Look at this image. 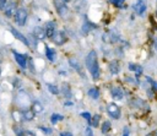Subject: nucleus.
<instances>
[{
    "label": "nucleus",
    "instance_id": "c03bdc74",
    "mask_svg": "<svg viewBox=\"0 0 157 136\" xmlns=\"http://www.w3.org/2000/svg\"><path fill=\"white\" fill-rule=\"evenodd\" d=\"M1 58H3V57H1V54H0V60H1Z\"/></svg>",
    "mask_w": 157,
    "mask_h": 136
},
{
    "label": "nucleus",
    "instance_id": "58836bf2",
    "mask_svg": "<svg viewBox=\"0 0 157 136\" xmlns=\"http://www.w3.org/2000/svg\"><path fill=\"white\" fill-rule=\"evenodd\" d=\"M60 136H74L71 131H61L60 132Z\"/></svg>",
    "mask_w": 157,
    "mask_h": 136
},
{
    "label": "nucleus",
    "instance_id": "f3484780",
    "mask_svg": "<svg viewBox=\"0 0 157 136\" xmlns=\"http://www.w3.org/2000/svg\"><path fill=\"white\" fill-rule=\"evenodd\" d=\"M45 57L50 63H54L57 60V50L50 47H45Z\"/></svg>",
    "mask_w": 157,
    "mask_h": 136
},
{
    "label": "nucleus",
    "instance_id": "a878e982",
    "mask_svg": "<svg viewBox=\"0 0 157 136\" xmlns=\"http://www.w3.org/2000/svg\"><path fill=\"white\" fill-rule=\"evenodd\" d=\"M99 121H101V115H99V114H94V115H92V119H91L90 126H92V127H98Z\"/></svg>",
    "mask_w": 157,
    "mask_h": 136
},
{
    "label": "nucleus",
    "instance_id": "72a5a7b5",
    "mask_svg": "<svg viewBox=\"0 0 157 136\" xmlns=\"http://www.w3.org/2000/svg\"><path fill=\"white\" fill-rule=\"evenodd\" d=\"M27 66H28L30 67V70L32 71V72H35L36 71V67H35V65H33V59H28V60H27Z\"/></svg>",
    "mask_w": 157,
    "mask_h": 136
},
{
    "label": "nucleus",
    "instance_id": "2f4dec72",
    "mask_svg": "<svg viewBox=\"0 0 157 136\" xmlns=\"http://www.w3.org/2000/svg\"><path fill=\"white\" fill-rule=\"evenodd\" d=\"M23 130H25V129L20 127V126H17V125L13 126V132L16 134V136H21V135H22V132H23Z\"/></svg>",
    "mask_w": 157,
    "mask_h": 136
},
{
    "label": "nucleus",
    "instance_id": "b1692460",
    "mask_svg": "<svg viewBox=\"0 0 157 136\" xmlns=\"http://www.w3.org/2000/svg\"><path fill=\"white\" fill-rule=\"evenodd\" d=\"M131 104L136 108V109H140V108H144L146 106V103L141 98H134L133 102H131Z\"/></svg>",
    "mask_w": 157,
    "mask_h": 136
},
{
    "label": "nucleus",
    "instance_id": "4c0bfd02",
    "mask_svg": "<svg viewBox=\"0 0 157 136\" xmlns=\"http://www.w3.org/2000/svg\"><path fill=\"white\" fill-rule=\"evenodd\" d=\"M123 136H130V129L128 126L123 127Z\"/></svg>",
    "mask_w": 157,
    "mask_h": 136
},
{
    "label": "nucleus",
    "instance_id": "79ce46f5",
    "mask_svg": "<svg viewBox=\"0 0 157 136\" xmlns=\"http://www.w3.org/2000/svg\"><path fill=\"white\" fill-rule=\"evenodd\" d=\"M0 25H4V22L1 21V18H0Z\"/></svg>",
    "mask_w": 157,
    "mask_h": 136
},
{
    "label": "nucleus",
    "instance_id": "6ab92c4d",
    "mask_svg": "<svg viewBox=\"0 0 157 136\" xmlns=\"http://www.w3.org/2000/svg\"><path fill=\"white\" fill-rule=\"evenodd\" d=\"M93 27H94V25L91 21H85L82 27H81V32H82V35H88V33L92 31Z\"/></svg>",
    "mask_w": 157,
    "mask_h": 136
},
{
    "label": "nucleus",
    "instance_id": "20e7f679",
    "mask_svg": "<svg viewBox=\"0 0 157 136\" xmlns=\"http://www.w3.org/2000/svg\"><path fill=\"white\" fill-rule=\"evenodd\" d=\"M54 6H55L58 15H59L61 18L65 20V18L69 17L70 10H69V8H67L65 0H54Z\"/></svg>",
    "mask_w": 157,
    "mask_h": 136
},
{
    "label": "nucleus",
    "instance_id": "a18cd8bd",
    "mask_svg": "<svg viewBox=\"0 0 157 136\" xmlns=\"http://www.w3.org/2000/svg\"><path fill=\"white\" fill-rule=\"evenodd\" d=\"M65 1H66V3H67V1H69V0H65Z\"/></svg>",
    "mask_w": 157,
    "mask_h": 136
},
{
    "label": "nucleus",
    "instance_id": "39448f33",
    "mask_svg": "<svg viewBox=\"0 0 157 136\" xmlns=\"http://www.w3.org/2000/svg\"><path fill=\"white\" fill-rule=\"evenodd\" d=\"M13 16H15V22L18 26H25L27 22V17H28V11L25 8H18Z\"/></svg>",
    "mask_w": 157,
    "mask_h": 136
},
{
    "label": "nucleus",
    "instance_id": "bb28decb",
    "mask_svg": "<svg viewBox=\"0 0 157 136\" xmlns=\"http://www.w3.org/2000/svg\"><path fill=\"white\" fill-rule=\"evenodd\" d=\"M47 88H48V91L52 93V94H59L60 93V88L57 86V85H53V84H47Z\"/></svg>",
    "mask_w": 157,
    "mask_h": 136
},
{
    "label": "nucleus",
    "instance_id": "6e6552de",
    "mask_svg": "<svg viewBox=\"0 0 157 136\" xmlns=\"http://www.w3.org/2000/svg\"><path fill=\"white\" fill-rule=\"evenodd\" d=\"M12 54H13L15 62L18 64V66L21 67V69H26V67H27V60H28V58H27L25 54L17 53V52H15V50H12Z\"/></svg>",
    "mask_w": 157,
    "mask_h": 136
},
{
    "label": "nucleus",
    "instance_id": "37998d69",
    "mask_svg": "<svg viewBox=\"0 0 157 136\" xmlns=\"http://www.w3.org/2000/svg\"><path fill=\"white\" fill-rule=\"evenodd\" d=\"M155 16H156V18H157V10H156V12H155Z\"/></svg>",
    "mask_w": 157,
    "mask_h": 136
},
{
    "label": "nucleus",
    "instance_id": "f257e3e1",
    "mask_svg": "<svg viewBox=\"0 0 157 136\" xmlns=\"http://www.w3.org/2000/svg\"><path fill=\"white\" fill-rule=\"evenodd\" d=\"M85 64L87 71L91 74V76L94 81H97L101 76V69L98 64V54L96 50H90L85 58Z\"/></svg>",
    "mask_w": 157,
    "mask_h": 136
},
{
    "label": "nucleus",
    "instance_id": "423d86ee",
    "mask_svg": "<svg viewBox=\"0 0 157 136\" xmlns=\"http://www.w3.org/2000/svg\"><path fill=\"white\" fill-rule=\"evenodd\" d=\"M133 10L138 16H144V13L147 10V5L145 3V0H136L135 4L133 5Z\"/></svg>",
    "mask_w": 157,
    "mask_h": 136
},
{
    "label": "nucleus",
    "instance_id": "f8f14e48",
    "mask_svg": "<svg viewBox=\"0 0 157 136\" xmlns=\"http://www.w3.org/2000/svg\"><path fill=\"white\" fill-rule=\"evenodd\" d=\"M32 35H33V37H35L36 39H38V40H43L44 38H47L44 27H40V26H36L35 28L32 30Z\"/></svg>",
    "mask_w": 157,
    "mask_h": 136
},
{
    "label": "nucleus",
    "instance_id": "f704fd0d",
    "mask_svg": "<svg viewBox=\"0 0 157 136\" xmlns=\"http://www.w3.org/2000/svg\"><path fill=\"white\" fill-rule=\"evenodd\" d=\"M138 66H139L138 64H134V63H129V64H128V69L130 70V71H134V72H135V71H136V69H138Z\"/></svg>",
    "mask_w": 157,
    "mask_h": 136
},
{
    "label": "nucleus",
    "instance_id": "412c9836",
    "mask_svg": "<svg viewBox=\"0 0 157 136\" xmlns=\"http://www.w3.org/2000/svg\"><path fill=\"white\" fill-rule=\"evenodd\" d=\"M64 119V117L61 114H59V113H53L52 115H50V123L53 124V125H55V124H58L59 121H61Z\"/></svg>",
    "mask_w": 157,
    "mask_h": 136
},
{
    "label": "nucleus",
    "instance_id": "a19ab883",
    "mask_svg": "<svg viewBox=\"0 0 157 136\" xmlns=\"http://www.w3.org/2000/svg\"><path fill=\"white\" fill-rule=\"evenodd\" d=\"M72 104H74V103H72V102H71V101H66V102H65V103H64V106H65V107H71Z\"/></svg>",
    "mask_w": 157,
    "mask_h": 136
},
{
    "label": "nucleus",
    "instance_id": "ea45409f",
    "mask_svg": "<svg viewBox=\"0 0 157 136\" xmlns=\"http://www.w3.org/2000/svg\"><path fill=\"white\" fill-rule=\"evenodd\" d=\"M6 3H8V0H0V10L4 9V6H5Z\"/></svg>",
    "mask_w": 157,
    "mask_h": 136
},
{
    "label": "nucleus",
    "instance_id": "7ed1b4c3",
    "mask_svg": "<svg viewBox=\"0 0 157 136\" xmlns=\"http://www.w3.org/2000/svg\"><path fill=\"white\" fill-rule=\"evenodd\" d=\"M106 112L108 114V117L114 119V120H119L121 117L120 107L117 103H114V102H111V103H108L106 106Z\"/></svg>",
    "mask_w": 157,
    "mask_h": 136
},
{
    "label": "nucleus",
    "instance_id": "0eeeda50",
    "mask_svg": "<svg viewBox=\"0 0 157 136\" xmlns=\"http://www.w3.org/2000/svg\"><path fill=\"white\" fill-rule=\"evenodd\" d=\"M50 40L54 43V44H57V45H63L65 42H66V36H65V33L64 31H58L53 35V37L50 38Z\"/></svg>",
    "mask_w": 157,
    "mask_h": 136
},
{
    "label": "nucleus",
    "instance_id": "c756f323",
    "mask_svg": "<svg viewBox=\"0 0 157 136\" xmlns=\"http://www.w3.org/2000/svg\"><path fill=\"white\" fill-rule=\"evenodd\" d=\"M12 118L15 119L16 121L23 120L22 119V110H15V112H12Z\"/></svg>",
    "mask_w": 157,
    "mask_h": 136
},
{
    "label": "nucleus",
    "instance_id": "4be33fe9",
    "mask_svg": "<svg viewBox=\"0 0 157 136\" xmlns=\"http://www.w3.org/2000/svg\"><path fill=\"white\" fill-rule=\"evenodd\" d=\"M32 109H33V112H35L36 114H39V113H42L43 112V106L39 103L38 101H35V102H32Z\"/></svg>",
    "mask_w": 157,
    "mask_h": 136
},
{
    "label": "nucleus",
    "instance_id": "5701e85b",
    "mask_svg": "<svg viewBox=\"0 0 157 136\" xmlns=\"http://www.w3.org/2000/svg\"><path fill=\"white\" fill-rule=\"evenodd\" d=\"M111 129H112V125H111V121H108V120H106V121H103V124L101 125V132L102 134H108L109 131H111Z\"/></svg>",
    "mask_w": 157,
    "mask_h": 136
},
{
    "label": "nucleus",
    "instance_id": "a211bd4d",
    "mask_svg": "<svg viewBox=\"0 0 157 136\" xmlns=\"http://www.w3.org/2000/svg\"><path fill=\"white\" fill-rule=\"evenodd\" d=\"M87 96L90 97L91 99H93V101H98V98H99V90H98L97 87H91V88H88Z\"/></svg>",
    "mask_w": 157,
    "mask_h": 136
},
{
    "label": "nucleus",
    "instance_id": "4468645a",
    "mask_svg": "<svg viewBox=\"0 0 157 136\" xmlns=\"http://www.w3.org/2000/svg\"><path fill=\"white\" fill-rule=\"evenodd\" d=\"M111 94H112V98L115 101H123V98H124V91L119 86L113 87L111 90Z\"/></svg>",
    "mask_w": 157,
    "mask_h": 136
},
{
    "label": "nucleus",
    "instance_id": "473e14b6",
    "mask_svg": "<svg viewBox=\"0 0 157 136\" xmlns=\"http://www.w3.org/2000/svg\"><path fill=\"white\" fill-rule=\"evenodd\" d=\"M125 81H126V84H131V85H135V86L140 84L138 79H133V77H126Z\"/></svg>",
    "mask_w": 157,
    "mask_h": 136
},
{
    "label": "nucleus",
    "instance_id": "de8ad7c7",
    "mask_svg": "<svg viewBox=\"0 0 157 136\" xmlns=\"http://www.w3.org/2000/svg\"><path fill=\"white\" fill-rule=\"evenodd\" d=\"M156 135H157V132H156Z\"/></svg>",
    "mask_w": 157,
    "mask_h": 136
},
{
    "label": "nucleus",
    "instance_id": "7c9ffc66",
    "mask_svg": "<svg viewBox=\"0 0 157 136\" xmlns=\"http://www.w3.org/2000/svg\"><path fill=\"white\" fill-rule=\"evenodd\" d=\"M39 130L42 131L44 135H47V136H49V135H52V134H53V129L47 127V126H39Z\"/></svg>",
    "mask_w": 157,
    "mask_h": 136
},
{
    "label": "nucleus",
    "instance_id": "c9c22d12",
    "mask_svg": "<svg viewBox=\"0 0 157 136\" xmlns=\"http://www.w3.org/2000/svg\"><path fill=\"white\" fill-rule=\"evenodd\" d=\"M85 136H94V135H93V131H92V129H91L90 125H88V126L85 129Z\"/></svg>",
    "mask_w": 157,
    "mask_h": 136
},
{
    "label": "nucleus",
    "instance_id": "e433bc0d",
    "mask_svg": "<svg viewBox=\"0 0 157 136\" xmlns=\"http://www.w3.org/2000/svg\"><path fill=\"white\" fill-rule=\"evenodd\" d=\"M21 136H36V134L33 131H31V130H23Z\"/></svg>",
    "mask_w": 157,
    "mask_h": 136
},
{
    "label": "nucleus",
    "instance_id": "f03ea898",
    "mask_svg": "<svg viewBox=\"0 0 157 136\" xmlns=\"http://www.w3.org/2000/svg\"><path fill=\"white\" fill-rule=\"evenodd\" d=\"M16 104L21 108V110L30 108V106L32 104L30 94L27 93L26 91H23V90H20L18 93H17V97H16Z\"/></svg>",
    "mask_w": 157,
    "mask_h": 136
},
{
    "label": "nucleus",
    "instance_id": "aec40b11",
    "mask_svg": "<svg viewBox=\"0 0 157 136\" xmlns=\"http://www.w3.org/2000/svg\"><path fill=\"white\" fill-rule=\"evenodd\" d=\"M67 64H69V66L72 67L74 70H76V71H80L81 70V66H80L79 60H76L75 58H69V59H67Z\"/></svg>",
    "mask_w": 157,
    "mask_h": 136
},
{
    "label": "nucleus",
    "instance_id": "49530a36",
    "mask_svg": "<svg viewBox=\"0 0 157 136\" xmlns=\"http://www.w3.org/2000/svg\"><path fill=\"white\" fill-rule=\"evenodd\" d=\"M0 74H1V70H0Z\"/></svg>",
    "mask_w": 157,
    "mask_h": 136
},
{
    "label": "nucleus",
    "instance_id": "c85d7f7f",
    "mask_svg": "<svg viewBox=\"0 0 157 136\" xmlns=\"http://www.w3.org/2000/svg\"><path fill=\"white\" fill-rule=\"evenodd\" d=\"M80 117H81V118H84V119L87 121V123H88V125H90L91 119H92V115H91L90 112H82V113H80Z\"/></svg>",
    "mask_w": 157,
    "mask_h": 136
},
{
    "label": "nucleus",
    "instance_id": "9b49d317",
    "mask_svg": "<svg viewBox=\"0 0 157 136\" xmlns=\"http://www.w3.org/2000/svg\"><path fill=\"white\" fill-rule=\"evenodd\" d=\"M108 70L109 72H111L112 75H118L120 72V63H119V60L117 59H114V60H111V62L108 63Z\"/></svg>",
    "mask_w": 157,
    "mask_h": 136
},
{
    "label": "nucleus",
    "instance_id": "393cba45",
    "mask_svg": "<svg viewBox=\"0 0 157 136\" xmlns=\"http://www.w3.org/2000/svg\"><path fill=\"white\" fill-rule=\"evenodd\" d=\"M145 81H146L147 84H150V88H151L153 92H157V81L156 80L151 79L150 76H146L145 77Z\"/></svg>",
    "mask_w": 157,
    "mask_h": 136
},
{
    "label": "nucleus",
    "instance_id": "cd10ccee",
    "mask_svg": "<svg viewBox=\"0 0 157 136\" xmlns=\"http://www.w3.org/2000/svg\"><path fill=\"white\" fill-rule=\"evenodd\" d=\"M109 3L113 4L118 9H125V0H109Z\"/></svg>",
    "mask_w": 157,
    "mask_h": 136
},
{
    "label": "nucleus",
    "instance_id": "2eb2a0df",
    "mask_svg": "<svg viewBox=\"0 0 157 136\" xmlns=\"http://www.w3.org/2000/svg\"><path fill=\"white\" fill-rule=\"evenodd\" d=\"M60 93L63 94V96L66 98V99H71V88H70V85L67 82H63V85H61L60 87Z\"/></svg>",
    "mask_w": 157,
    "mask_h": 136
},
{
    "label": "nucleus",
    "instance_id": "9d476101",
    "mask_svg": "<svg viewBox=\"0 0 157 136\" xmlns=\"http://www.w3.org/2000/svg\"><path fill=\"white\" fill-rule=\"evenodd\" d=\"M10 33H11V35H12L13 37H15L17 40H20V42H21V43H23L26 47H30V45H31L30 40L27 39V38H26L23 35H22V33L20 32V31H17L16 28H13V27H11V28H10Z\"/></svg>",
    "mask_w": 157,
    "mask_h": 136
},
{
    "label": "nucleus",
    "instance_id": "dca6fc26",
    "mask_svg": "<svg viewBox=\"0 0 157 136\" xmlns=\"http://www.w3.org/2000/svg\"><path fill=\"white\" fill-rule=\"evenodd\" d=\"M36 117V113L33 112L32 108H27V109H22V119L26 121H32Z\"/></svg>",
    "mask_w": 157,
    "mask_h": 136
},
{
    "label": "nucleus",
    "instance_id": "1a4fd4ad",
    "mask_svg": "<svg viewBox=\"0 0 157 136\" xmlns=\"http://www.w3.org/2000/svg\"><path fill=\"white\" fill-rule=\"evenodd\" d=\"M3 10H4V13H5L6 17H11V16L15 15V12L17 10V4L15 1H8L5 4Z\"/></svg>",
    "mask_w": 157,
    "mask_h": 136
},
{
    "label": "nucleus",
    "instance_id": "ddd939ff",
    "mask_svg": "<svg viewBox=\"0 0 157 136\" xmlns=\"http://www.w3.org/2000/svg\"><path fill=\"white\" fill-rule=\"evenodd\" d=\"M44 30H45L47 37H48V38H52L54 33L57 32V22H55V21H48V22L45 23Z\"/></svg>",
    "mask_w": 157,
    "mask_h": 136
}]
</instances>
